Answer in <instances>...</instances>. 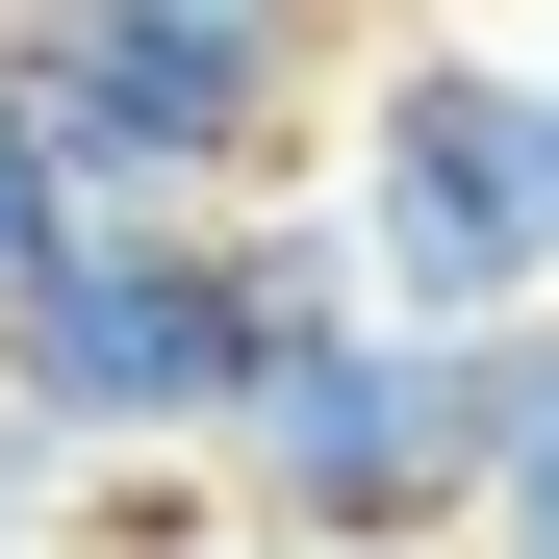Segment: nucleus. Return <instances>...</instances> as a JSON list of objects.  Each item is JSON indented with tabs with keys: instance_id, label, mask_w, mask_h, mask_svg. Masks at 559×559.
I'll return each mask as SVG.
<instances>
[{
	"instance_id": "nucleus-7",
	"label": "nucleus",
	"mask_w": 559,
	"mask_h": 559,
	"mask_svg": "<svg viewBox=\"0 0 559 559\" xmlns=\"http://www.w3.org/2000/svg\"><path fill=\"white\" fill-rule=\"evenodd\" d=\"M26 509H51V432H26V407H0V559H26Z\"/></svg>"
},
{
	"instance_id": "nucleus-3",
	"label": "nucleus",
	"mask_w": 559,
	"mask_h": 559,
	"mask_svg": "<svg viewBox=\"0 0 559 559\" xmlns=\"http://www.w3.org/2000/svg\"><path fill=\"white\" fill-rule=\"evenodd\" d=\"M26 103L76 153V204L103 229H204L229 178L306 128V76H331V0H26Z\"/></svg>"
},
{
	"instance_id": "nucleus-6",
	"label": "nucleus",
	"mask_w": 559,
	"mask_h": 559,
	"mask_svg": "<svg viewBox=\"0 0 559 559\" xmlns=\"http://www.w3.org/2000/svg\"><path fill=\"white\" fill-rule=\"evenodd\" d=\"M76 254H103V204H76V153H51V103H26V51H0V331H26Z\"/></svg>"
},
{
	"instance_id": "nucleus-4",
	"label": "nucleus",
	"mask_w": 559,
	"mask_h": 559,
	"mask_svg": "<svg viewBox=\"0 0 559 559\" xmlns=\"http://www.w3.org/2000/svg\"><path fill=\"white\" fill-rule=\"evenodd\" d=\"M229 457H254V509H280V534H432V509H484V484H457V356L382 331L356 280L280 331V382H254Z\"/></svg>"
},
{
	"instance_id": "nucleus-10",
	"label": "nucleus",
	"mask_w": 559,
	"mask_h": 559,
	"mask_svg": "<svg viewBox=\"0 0 559 559\" xmlns=\"http://www.w3.org/2000/svg\"><path fill=\"white\" fill-rule=\"evenodd\" d=\"M0 26H26V0H0Z\"/></svg>"
},
{
	"instance_id": "nucleus-1",
	"label": "nucleus",
	"mask_w": 559,
	"mask_h": 559,
	"mask_svg": "<svg viewBox=\"0 0 559 559\" xmlns=\"http://www.w3.org/2000/svg\"><path fill=\"white\" fill-rule=\"evenodd\" d=\"M306 306H331V254H280V229H103L0 331V407L51 457H229Z\"/></svg>"
},
{
	"instance_id": "nucleus-8",
	"label": "nucleus",
	"mask_w": 559,
	"mask_h": 559,
	"mask_svg": "<svg viewBox=\"0 0 559 559\" xmlns=\"http://www.w3.org/2000/svg\"><path fill=\"white\" fill-rule=\"evenodd\" d=\"M509 559H559V509H509Z\"/></svg>"
},
{
	"instance_id": "nucleus-2",
	"label": "nucleus",
	"mask_w": 559,
	"mask_h": 559,
	"mask_svg": "<svg viewBox=\"0 0 559 559\" xmlns=\"http://www.w3.org/2000/svg\"><path fill=\"white\" fill-rule=\"evenodd\" d=\"M331 280L432 356H484L559 306V153H534V76L509 51H382L356 76V153H331Z\"/></svg>"
},
{
	"instance_id": "nucleus-5",
	"label": "nucleus",
	"mask_w": 559,
	"mask_h": 559,
	"mask_svg": "<svg viewBox=\"0 0 559 559\" xmlns=\"http://www.w3.org/2000/svg\"><path fill=\"white\" fill-rule=\"evenodd\" d=\"M457 484H484V509H559V306L457 356Z\"/></svg>"
},
{
	"instance_id": "nucleus-9",
	"label": "nucleus",
	"mask_w": 559,
	"mask_h": 559,
	"mask_svg": "<svg viewBox=\"0 0 559 559\" xmlns=\"http://www.w3.org/2000/svg\"><path fill=\"white\" fill-rule=\"evenodd\" d=\"M534 153H559V76H534Z\"/></svg>"
}]
</instances>
